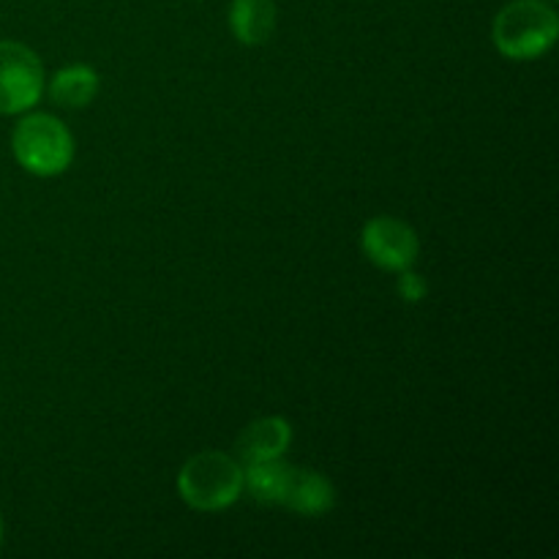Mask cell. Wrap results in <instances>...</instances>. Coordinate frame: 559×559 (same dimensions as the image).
I'll list each match as a JSON object with an SVG mask.
<instances>
[{"mask_svg":"<svg viewBox=\"0 0 559 559\" xmlns=\"http://www.w3.org/2000/svg\"><path fill=\"white\" fill-rule=\"evenodd\" d=\"M557 11L544 0H513L497 14L495 44L506 58L533 60L555 47Z\"/></svg>","mask_w":559,"mask_h":559,"instance_id":"cell-1","label":"cell"},{"mask_svg":"<svg viewBox=\"0 0 559 559\" xmlns=\"http://www.w3.org/2000/svg\"><path fill=\"white\" fill-rule=\"evenodd\" d=\"M44 91V69L31 47L0 41V115L31 109Z\"/></svg>","mask_w":559,"mask_h":559,"instance_id":"cell-4","label":"cell"},{"mask_svg":"<svg viewBox=\"0 0 559 559\" xmlns=\"http://www.w3.org/2000/svg\"><path fill=\"white\" fill-rule=\"evenodd\" d=\"M399 293H402L404 300H413L415 304V300L424 298L426 282L418 276V273H409L407 267V271H402V276H399Z\"/></svg>","mask_w":559,"mask_h":559,"instance_id":"cell-10","label":"cell"},{"mask_svg":"<svg viewBox=\"0 0 559 559\" xmlns=\"http://www.w3.org/2000/svg\"><path fill=\"white\" fill-rule=\"evenodd\" d=\"M0 540H3V519H0Z\"/></svg>","mask_w":559,"mask_h":559,"instance_id":"cell-11","label":"cell"},{"mask_svg":"<svg viewBox=\"0 0 559 559\" xmlns=\"http://www.w3.org/2000/svg\"><path fill=\"white\" fill-rule=\"evenodd\" d=\"M98 93V74L91 66H69V69L58 71L49 85V96L55 104L69 109L87 107Z\"/></svg>","mask_w":559,"mask_h":559,"instance_id":"cell-9","label":"cell"},{"mask_svg":"<svg viewBox=\"0 0 559 559\" xmlns=\"http://www.w3.org/2000/svg\"><path fill=\"white\" fill-rule=\"evenodd\" d=\"M11 147H14L16 162L38 178H52V175L66 173L71 158H74L71 131L58 118L44 112L27 115L25 120L16 123Z\"/></svg>","mask_w":559,"mask_h":559,"instance_id":"cell-3","label":"cell"},{"mask_svg":"<svg viewBox=\"0 0 559 559\" xmlns=\"http://www.w3.org/2000/svg\"><path fill=\"white\" fill-rule=\"evenodd\" d=\"M229 27L246 47H260L276 31V0H233Z\"/></svg>","mask_w":559,"mask_h":559,"instance_id":"cell-8","label":"cell"},{"mask_svg":"<svg viewBox=\"0 0 559 559\" xmlns=\"http://www.w3.org/2000/svg\"><path fill=\"white\" fill-rule=\"evenodd\" d=\"M333 502H336V491L325 475L314 473V469L293 467L278 506L304 513V516H320V513L331 511Z\"/></svg>","mask_w":559,"mask_h":559,"instance_id":"cell-6","label":"cell"},{"mask_svg":"<svg viewBox=\"0 0 559 559\" xmlns=\"http://www.w3.org/2000/svg\"><path fill=\"white\" fill-rule=\"evenodd\" d=\"M178 491L197 511H224L243 491V467L222 451H202L180 469Z\"/></svg>","mask_w":559,"mask_h":559,"instance_id":"cell-2","label":"cell"},{"mask_svg":"<svg viewBox=\"0 0 559 559\" xmlns=\"http://www.w3.org/2000/svg\"><path fill=\"white\" fill-rule=\"evenodd\" d=\"M418 235L407 222L393 216L371 218L364 229V251L385 271H407L418 260Z\"/></svg>","mask_w":559,"mask_h":559,"instance_id":"cell-5","label":"cell"},{"mask_svg":"<svg viewBox=\"0 0 559 559\" xmlns=\"http://www.w3.org/2000/svg\"><path fill=\"white\" fill-rule=\"evenodd\" d=\"M293 440V429L284 418H262L254 420L243 429L238 440V459L249 467V464L267 462V459H282L284 451Z\"/></svg>","mask_w":559,"mask_h":559,"instance_id":"cell-7","label":"cell"}]
</instances>
